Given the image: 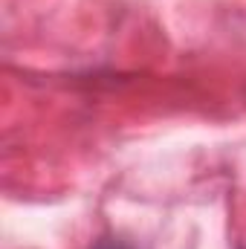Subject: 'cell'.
Returning a JSON list of instances; mask_svg holds the SVG:
<instances>
[{"mask_svg": "<svg viewBox=\"0 0 246 249\" xmlns=\"http://www.w3.org/2000/svg\"><path fill=\"white\" fill-rule=\"evenodd\" d=\"M93 249H130L124 241H119V238H105V241H99Z\"/></svg>", "mask_w": 246, "mask_h": 249, "instance_id": "1", "label": "cell"}]
</instances>
